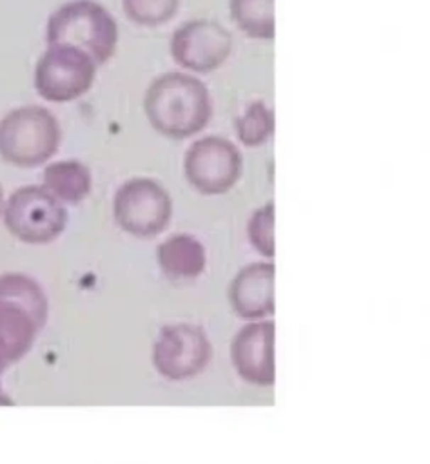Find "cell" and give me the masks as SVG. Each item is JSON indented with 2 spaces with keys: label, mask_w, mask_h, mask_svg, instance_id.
<instances>
[{
  "label": "cell",
  "mask_w": 430,
  "mask_h": 464,
  "mask_svg": "<svg viewBox=\"0 0 430 464\" xmlns=\"http://www.w3.org/2000/svg\"><path fill=\"white\" fill-rule=\"evenodd\" d=\"M143 111L156 132L171 140H185L207 128L213 102L204 82L187 73H165L151 82Z\"/></svg>",
  "instance_id": "cell-1"
},
{
  "label": "cell",
  "mask_w": 430,
  "mask_h": 464,
  "mask_svg": "<svg viewBox=\"0 0 430 464\" xmlns=\"http://www.w3.org/2000/svg\"><path fill=\"white\" fill-rule=\"evenodd\" d=\"M48 312L50 303L37 281L24 274L0 276V363L6 368L31 350Z\"/></svg>",
  "instance_id": "cell-2"
},
{
  "label": "cell",
  "mask_w": 430,
  "mask_h": 464,
  "mask_svg": "<svg viewBox=\"0 0 430 464\" xmlns=\"http://www.w3.org/2000/svg\"><path fill=\"white\" fill-rule=\"evenodd\" d=\"M48 45L66 44L86 51L102 66L116 51L118 26L109 11L94 0H71L60 6L45 26Z\"/></svg>",
  "instance_id": "cell-3"
},
{
  "label": "cell",
  "mask_w": 430,
  "mask_h": 464,
  "mask_svg": "<svg viewBox=\"0 0 430 464\" xmlns=\"http://www.w3.org/2000/svg\"><path fill=\"white\" fill-rule=\"evenodd\" d=\"M62 140L57 116L42 106H22L0 120V158L15 167L44 165Z\"/></svg>",
  "instance_id": "cell-4"
},
{
  "label": "cell",
  "mask_w": 430,
  "mask_h": 464,
  "mask_svg": "<svg viewBox=\"0 0 430 464\" xmlns=\"http://www.w3.org/2000/svg\"><path fill=\"white\" fill-rule=\"evenodd\" d=\"M4 223L17 239L45 245L66 230L67 210L44 185H26L4 203Z\"/></svg>",
  "instance_id": "cell-5"
},
{
  "label": "cell",
  "mask_w": 430,
  "mask_h": 464,
  "mask_svg": "<svg viewBox=\"0 0 430 464\" xmlns=\"http://www.w3.org/2000/svg\"><path fill=\"white\" fill-rule=\"evenodd\" d=\"M97 64L75 45H50L35 67V89L48 102L66 103L80 98L93 87Z\"/></svg>",
  "instance_id": "cell-6"
},
{
  "label": "cell",
  "mask_w": 430,
  "mask_h": 464,
  "mask_svg": "<svg viewBox=\"0 0 430 464\" xmlns=\"http://www.w3.org/2000/svg\"><path fill=\"white\" fill-rule=\"evenodd\" d=\"M115 220L122 230L135 238H155L169 227L172 202L167 191L151 178H133L116 191Z\"/></svg>",
  "instance_id": "cell-7"
},
{
  "label": "cell",
  "mask_w": 430,
  "mask_h": 464,
  "mask_svg": "<svg viewBox=\"0 0 430 464\" xmlns=\"http://www.w3.org/2000/svg\"><path fill=\"white\" fill-rule=\"evenodd\" d=\"M211 358L213 346L198 324H167L153 345V365L169 381H185L202 374Z\"/></svg>",
  "instance_id": "cell-8"
},
{
  "label": "cell",
  "mask_w": 430,
  "mask_h": 464,
  "mask_svg": "<svg viewBox=\"0 0 430 464\" xmlns=\"http://www.w3.org/2000/svg\"><path fill=\"white\" fill-rule=\"evenodd\" d=\"M185 178L205 196L231 191L242 174V154L233 142L220 136H205L185 152Z\"/></svg>",
  "instance_id": "cell-9"
},
{
  "label": "cell",
  "mask_w": 430,
  "mask_h": 464,
  "mask_svg": "<svg viewBox=\"0 0 430 464\" xmlns=\"http://www.w3.org/2000/svg\"><path fill=\"white\" fill-rule=\"evenodd\" d=\"M233 51V37L221 24L207 18L182 24L171 37V55L191 73H213Z\"/></svg>",
  "instance_id": "cell-10"
},
{
  "label": "cell",
  "mask_w": 430,
  "mask_h": 464,
  "mask_svg": "<svg viewBox=\"0 0 430 464\" xmlns=\"http://www.w3.org/2000/svg\"><path fill=\"white\" fill-rule=\"evenodd\" d=\"M272 321H254L234 336L231 358L238 375L254 386H272L276 379Z\"/></svg>",
  "instance_id": "cell-11"
},
{
  "label": "cell",
  "mask_w": 430,
  "mask_h": 464,
  "mask_svg": "<svg viewBox=\"0 0 430 464\" xmlns=\"http://www.w3.org/2000/svg\"><path fill=\"white\" fill-rule=\"evenodd\" d=\"M275 265L250 263L238 272L229 287L233 310L243 319H265L275 314Z\"/></svg>",
  "instance_id": "cell-12"
},
{
  "label": "cell",
  "mask_w": 430,
  "mask_h": 464,
  "mask_svg": "<svg viewBox=\"0 0 430 464\" xmlns=\"http://www.w3.org/2000/svg\"><path fill=\"white\" fill-rule=\"evenodd\" d=\"M162 274L172 283L194 281L207 265L205 247L191 234L169 236L156 251Z\"/></svg>",
  "instance_id": "cell-13"
},
{
  "label": "cell",
  "mask_w": 430,
  "mask_h": 464,
  "mask_svg": "<svg viewBox=\"0 0 430 464\" xmlns=\"http://www.w3.org/2000/svg\"><path fill=\"white\" fill-rule=\"evenodd\" d=\"M44 187L62 203L84 202L93 189L91 171L77 160L55 162L44 169Z\"/></svg>",
  "instance_id": "cell-14"
},
{
  "label": "cell",
  "mask_w": 430,
  "mask_h": 464,
  "mask_svg": "<svg viewBox=\"0 0 430 464\" xmlns=\"http://www.w3.org/2000/svg\"><path fill=\"white\" fill-rule=\"evenodd\" d=\"M231 15L238 28L254 40H272L275 0H229Z\"/></svg>",
  "instance_id": "cell-15"
},
{
  "label": "cell",
  "mask_w": 430,
  "mask_h": 464,
  "mask_svg": "<svg viewBox=\"0 0 430 464\" xmlns=\"http://www.w3.org/2000/svg\"><path fill=\"white\" fill-rule=\"evenodd\" d=\"M238 138L247 147H260L275 132V113L263 102H253L236 120Z\"/></svg>",
  "instance_id": "cell-16"
},
{
  "label": "cell",
  "mask_w": 430,
  "mask_h": 464,
  "mask_svg": "<svg viewBox=\"0 0 430 464\" xmlns=\"http://www.w3.org/2000/svg\"><path fill=\"white\" fill-rule=\"evenodd\" d=\"M122 6L131 22L145 28H156L177 15L180 0H122Z\"/></svg>",
  "instance_id": "cell-17"
},
{
  "label": "cell",
  "mask_w": 430,
  "mask_h": 464,
  "mask_svg": "<svg viewBox=\"0 0 430 464\" xmlns=\"http://www.w3.org/2000/svg\"><path fill=\"white\" fill-rule=\"evenodd\" d=\"M250 245L265 258H275V203L260 207L247 225Z\"/></svg>",
  "instance_id": "cell-18"
},
{
  "label": "cell",
  "mask_w": 430,
  "mask_h": 464,
  "mask_svg": "<svg viewBox=\"0 0 430 464\" xmlns=\"http://www.w3.org/2000/svg\"><path fill=\"white\" fill-rule=\"evenodd\" d=\"M4 213V193H2V187H0V216Z\"/></svg>",
  "instance_id": "cell-19"
},
{
  "label": "cell",
  "mask_w": 430,
  "mask_h": 464,
  "mask_svg": "<svg viewBox=\"0 0 430 464\" xmlns=\"http://www.w3.org/2000/svg\"><path fill=\"white\" fill-rule=\"evenodd\" d=\"M4 372H6V366H4V365H2V363H0V375L4 374Z\"/></svg>",
  "instance_id": "cell-20"
}]
</instances>
